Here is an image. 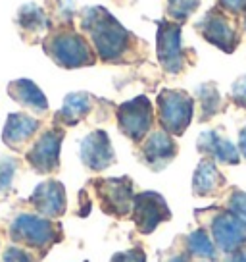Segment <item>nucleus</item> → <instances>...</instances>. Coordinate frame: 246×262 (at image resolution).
Here are the masks:
<instances>
[{
	"instance_id": "1",
	"label": "nucleus",
	"mask_w": 246,
	"mask_h": 262,
	"mask_svg": "<svg viewBox=\"0 0 246 262\" xmlns=\"http://www.w3.org/2000/svg\"><path fill=\"white\" fill-rule=\"evenodd\" d=\"M81 29L89 35L90 45L102 62H121L129 56L135 45V37L102 6L83 10Z\"/></svg>"
},
{
	"instance_id": "10",
	"label": "nucleus",
	"mask_w": 246,
	"mask_h": 262,
	"mask_svg": "<svg viewBox=\"0 0 246 262\" xmlns=\"http://www.w3.org/2000/svg\"><path fill=\"white\" fill-rule=\"evenodd\" d=\"M196 27L206 41L223 52H235L240 42V35L237 33L235 25L217 8L206 12L204 16L200 17Z\"/></svg>"
},
{
	"instance_id": "24",
	"label": "nucleus",
	"mask_w": 246,
	"mask_h": 262,
	"mask_svg": "<svg viewBox=\"0 0 246 262\" xmlns=\"http://www.w3.org/2000/svg\"><path fill=\"white\" fill-rule=\"evenodd\" d=\"M17 166H19V162H17L16 158H8V156L0 158V195L8 193L10 189H12Z\"/></svg>"
},
{
	"instance_id": "26",
	"label": "nucleus",
	"mask_w": 246,
	"mask_h": 262,
	"mask_svg": "<svg viewBox=\"0 0 246 262\" xmlns=\"http://www.w3.org/2000/svg\"><path fill=\"white\" fill-rule=\"evenodd\" d=\"M2 260L4 262H37V258H35L27 249H23V247L10 245L8 249L4 251V254H2Z\"/></svg>"
},
{
	"instance_id": "5",
	"label": "nucleus",
	"mask_w": 246,
	"mask_h": 262,
	"mask_svg": "<svg viewBox=\"0 0 246 262\" xmlns=\"http://www.w3.org/2000/svg\"><path fill=\"white\" fill-rule=\"evenodd\" d=\"M92 187L102 210L106 214H112L117 218L131 214L133 203H135L131 178H100L92 181Z\"/></svg>"
},
{
	"instance_id": "28",
	"label": "nucleus",
	"mask_w": 246,
	"mask_h": 262,
	"mask_svg": "<svg viewBox=\"0 0 246 262\" xmlns=\"http://www.w3.org/2000/svg\"><path fill=\"white\" fill-rule=\"evenodd\" d=\"M231 100L240 108H246V75L238 77L237 81L231 85Z\"/></svg>"
},
{
	"instance_id": "4",
	"label": "nucleus",
	"mask_w": 246,
	"mask_h": 262,
	"mask_svg": "<svg viewBox=\"0 0 246 262\" xmlns=\"http://www.w3.org/2000/svg\"><path fill=\"white\" fill-rule=\"evenodd\" d=\"M158 120L162 129L179 137L189 129L194 116V100L189 93L179 89H162L156 98Z\"/></svg>"
},
{
	"instance_id": "16",
	"label": "nucleus",
	"mask_w": 246,
	"mask_h": 262,
	"mask_svg": "<svg viewBox=\"0 0 246 262\" xmlns=\"http://www.w3.org/2000/svg\"><path fill=\"white\" fill-rule=\"evenodd\" d=\"M39 129H41V120L25 114V112H14V114H8V118H6L4 131H2V141L8 148L21 152L27 147V143L37 135Z\"/></svg>"
},
{
	"instance_id": "25",
	"label": "nucleus",
	"mask_w": 246,
	"mask_h": 262,
	"mask_svg": "<svg viewBox=\"0 0 246 262\" xmlns=\"http://www.w3.org/2000/svg\"><path fill=\"white\" fill-rule=\"evenodd\" d=\"M229 210L246 226V191L235 189L229 196Z\"/></svg>"
},
{
	"instance_id": "13",
	"label": "nucleus",
	"mask_w": 246,
	"mask_h": 262,
	"mask_svg": "<svg viewBox=\"0 0 246 262\" xmlns=\"http://www.w3.org/2000/svg\"><path fill=\"white\" fill-rule=\"evenodd\" d=\"M79 156L81 162L92 172H102L110 168L115 162V152L106 131H90L79 145Z\"/></svg>"
},
{
	"instance_id": "14",
	"label": "nucleus",
	"mask_w": 246,
	"mask_h": 262,
	"mask_svg": "<svg viewBox=\"0 0 246 262\" xmlns=\"http://www.w3.org/2000/svg\"><path fill=\"white\" fill-rule=\"evenodd\" d=\"M29 203L37 212L44 218H60L66 214L67 199H66V187L56 180H48L39 183L35 191L29 196Z\"/></svg>"
},
{
	"instance_id": "7",
	"label": "nucleus",
	"mask_w": 246,
	"mask_h": 262,
	"mask_svg": "<svg viewBox=\"0 0 246 262\" xmlns=\"http://www.w3.org/2000/svg\"><path fill=\"white\" fill-rule=\"evenodd\" d=\"M64 141V129L56 125L42 131L39 139L25 152V160L37 173H54L60 168V148Z\"/></svg>"
},
{
	"instance_id": "30",
	"label": "nucleus",
	"mask_w": 246,
	"mask_h": 262,
	"mask_svg": "<svg viewBox=\"0 0 246 262\" xmlns=\"http://www.w3.org/2000/svg\"><path fill=\"white\" fill-rule=\"evenodd\" d=\"M238 152H240V156L246 160V125L240 129V133H238Z\"/></svg>"
},
{
	"instance_id": "18",
	"label": "nucleus",
	"mask_w": 246,
	"mask_h": 262,
	"mask_svg": "<svg viewBox=\"0 0 246 262\" xmlns=\"http://www.w3.org/2000/svg\"><path fill=\"white\" fill-rule=\"evenodd\" d=\"M8 95L17 104L31 110L35 114H46L48 112V100L44 93L35 85L31 79H14L8 83Z\"/></svg>"
},
{
	"instance_id": "12",
	"label": "nucleus",
	"mask_w": 246,
	"mask_h": 262,
	"mask_svg": "<svg viewBox=\"0 0 246 262\" xmlns=\"http://www.w3.org/2000/svg\"><path fill=\"white\" fill-rule=\"evenodd\" d=\"M19 37L23 39L27 45H35L39 41H44V37L52 31V21L46 10L35 4V2H27L23 6H19L16 17H14Z\"/></svg>"
},
{
	"instance_id": "22",
	"label": "nucleus",
	"mask_w": 246,
	"mask_h": 262,
	"mask_svg": "<svg viewBox=\"0 0 246 262\" xmlns=\"http://www.w3.org/2000/svg\"><path fill=\"white\" fill-rule=\"evenodd\" d=\"M198 100H200V120L206 122L212 116H215L222 108V97L219 91L213 83H202L196 89Z\"/></svg>"
},
{
	"instance_id": "32",
	"label": "nucleus",
	"mask_w": 246,
	"mask_h": 262,
	"mask_svg": "<svg viewBox=\"0 0 246 262\" xmlns=\"http://www.w3.org/2000/svg\"><path fill=\"white\" fill-rule=\"evenodd\" d=\"M167 262H189V254H185V253L175 254V256H171Z\"/></svg>"
},
{
	"instance_id": "17",
	"label": "nucleus",
	"mask_w": 246,
	"mask_h": 262,
	"mask_svg": "<svg viewBox=\"0 0 246 262\" xmlns=\"http://www.w3.org/2000/svg\"><path fill=\"white\" fill-rule=\"evenodd\" d=\"M196 147L202 155L210 156L213 162L233 164L237 166L240 162L238 147H235L227 137H223L219 131H204L196 139Z\"/></svg>"
},
{
	"instance_id": "19",
	"label": "nucleus",
	"mask_w": 246,
	"mask_h": 262,
	"mask_svg": "<svg viewBox=\"0 0 246 262\" xmlns=\"http://www.w3.org/2000/svg\"><path fill=\"white\" fill-rule=\"evenodd\" d=\"M92 100H94V98L90 97L89 93H85V91L69 93V95L64 98L62 108H60L56 112V116H54L56 125L71 127V125H77L79 122H83V120L90 114V110H92Z\"/></svg>"
},
{
	"instance_id": "6",
	"label": "nucleus",
	"mask_w": 246,
	"mask_h": 262,
	"mask_svg": "<svg viewBox=\"0 0 246 262\" xmlns=\"http://www.w3.org/2000/svg\"><path fill=\"white\" fill-rule=\"evenodd\" d=\"M117 118V127L127 139L131 141H142L146 137L152 123H154V110H152V102L150 98L144 95L131 98L127 102H123L121 106L115 112Z\"/></svg>"
},
{
	"instance_id": "33",
	"label": "nucleus",
	"mask_w": 246,
	"mask_h": 262,
	"mask_svg": "<svg viewBox=\"0 0 246 262\" xmlns=\"http://www.w3.org/2000/svg\"><path fill=\"white\" fill-rule=\"evenodd\" d=\"M244 29H246V12H244Z\"/></svg>"
},
{
	"instance_id": "29",
	"label": "nucleus",
	"mask_w": 246,
	"mask_h": 262,
	"mask_svg": "<svg viewBox=\"0 0 246 262\" xmlns=\"http://www.w3.org/2000/svg\"><path fill=\"white\" fill-rule=\"evenodd\" d=\"M219 6L231 14H240L246 12V0H219Z\"/></svg>"
},
{
	"instance_id": "8",
	"label": "nucleus",
	"mask_w": 246,
	"mask_h": 262,
	"mask_svg": "<svg viewBox=\"0 0 246 262\" xmlns=\"http://www.w3.org/2000/svg\"><path fill=\"white\" fill-rule=\"evenodd\" d=\"M131 216L137 229L142 235H148V233L156 231L160 224H164L171 218V210L160 193L142 191L139 195H135Z\"/></svg>"
},
{
	"instance_id": "2",
	"label": "nucleus",
	"mask_w": 246,
	"mask_h": 262,
	"mask_svg": "<svg viewBox=\"0 0 246 262\" xmlns=\"http://www.w3.org/2000/svg\"><path fill=\"white\" fill-rule=\"evenodd\" d=\"M42 50L54 64L66 70L87 68L96 62L92 45L85 35L75 31L71 24L52 29L42 41Z\"/></svg>"
},
{
	"instance_id": "31",
	"label": "nucleus",
	"mask_w": 246,
	"mask_h": 262,
	"mask_svg": "<svg viewBox=\"0 0 246 262\" xmlns=\"http://www.w3.org/2000/svg\"><path fill=\"white\" fill-rule=\"evenodd\" d=\"M227 262H246V247L240 249V251H237V253H231Z\"/></svg>"
},
{
	"instance_id": "3",
	"label": "nucleus",
	"mask_w": 246,
	"mask_h": 262,
	"mask_svg": "<svg viewBox=\"0 0 246 262\" xmlns=\"http://www.w3.org/2000/svg\"><path fill=\"white\" fill-rule=\"evenodd\" d=\"M8 233L14 243H19L29 249H37L42 253L62 239V229L58 224L41 214L31 212L17 214L10 224Z\"/></svg>"
},
{
	"instance_id": "11",
	"label": "nucleus",
	"mask_w": 246,
	"mask_h": 262,
	"mask_svg": "<svg viewBox=\"0 0 246 262\" xmlns=\"http://www.w3.org/2000/svg\"><path fill=\"white\" fill-rule=\"evenodd\" d=\"M212 239L223 253H237L246 247V226L231 210L217 212L210 222Z\"/></svg>"
},
{
	"instance_id": "15",
	"label": "nucleus",
	"mask_w": 246,
	"mask_h": 262,
	"mask_svg": "<svg viewBox=\"0 0 246 262\" xmlns=\"http://www.w3.org/2000/svg\"><path fill=\"white\" fill-rule=\"evenodd\" d=\"M177 150L179 148H177L173 135H169L164 129L152 131V133H148V137L140 147V158L150 170L160 172L177 156Z\"/></svg>"
},
{
	"instance_id": "20",
	"label": "nucleus",
	"mask_w": 246,
	"mask_h": 262,
	"mask_svg": "<svg viewBox=\"0 0 246 262\" xmlns=\"http://www.w3.org/2000/svg\"><path fill=\"white\" fill-rule=\"evenodd\" d=\"M225 185V178L213 160H200L192 176V193L196 196H212Z\"/></svg>"
},
{
	"instance_id": "23",
	"label": "nucleus",
	"mask_w": 246,
	"mask_h": 262,
	"mask_svg": "<svg viewBox=\"0 0 246 262\" xmlns=\"http://www.w3.org/2000/svg\"><path fill=\"white\" fill-rule=\"evenodd\" d=\"M200 6V0H167V14L175 21H185L189 19L190 14Z\"/></svg>"
},
{
	"instance_id": "9",
	"label": "nucleus",
	"mask_w": 246,
	"mask_h": 262,
	"mask_svg": "<svg viewBox=\"0 0 246 262\" xmlns=\"http://www.w3.org/2000/svg\"><path fill=\"white\" fill-rule=\"evenodd\" d=\"M156 54L158 62L167 74L177 75L185 68V52L181 47V25L169 21L158 24L156 35Z\"/></svg>"
},
{
	"instance_id": "27",
	"label": "nucleus",
	"mask_w": 246,
	"mask_h": 262,
	"mask_svg": "<svg viewBox=\"0 0 246 262\" xmlns=\"http://www.w3.org/2000/svg\"><path fill=\"white\" fill-rule=\"evenodd\" d=\"M110 262H146V253L140 247H131L127 251L115 253Z\"/></svg>"
},
{
	"instance_id": "21",
	"label": "nucleus",
	"mask_w": 246,
	"mask_h": 262,
	"mask_svg": "<svg viewBox=\"0 0 246 262\" xmlns=\"http://www.w3.org/2000/svg\"><path fill=\"white\" fill-rule=\"evenodd\" d=\"M187 249H189V254L196 256V258H208L212 260L215 258V243L213 239L208 235V231L202 228L190 231L189 237H187Z\"/></svg>"
}]
</instances>
